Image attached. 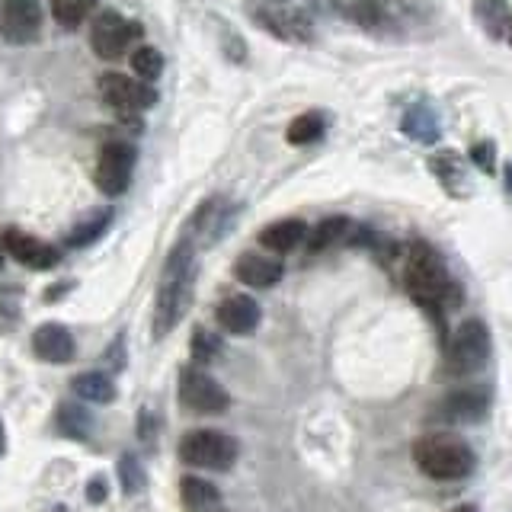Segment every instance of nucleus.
Returning <instances> with one entry per match:
<instances>
[{"label":"nucleus","instance_id":"28","mask_svg":"<svg viewBox=\"0 0 512 512\" xmlns=\"http://www.w3.org/2000/svg\"><path fill=\"white\" fill-rule=\"evenodd\" d=\"M48 4H52V16L58 20V26L64 29H77L96 10V0H48Z\"/></svg>","mask_w":512,"mask_h":512},{"label":"nucleus","instance_id":"34","mask_svg":"<svg viewBox=\"0 0 512 512\" xmlns=\"http://www.w3.org/2000/svg\"><path fill=\"white\" fill-rule=\"evenodd\" d=\"M138 436H141V442H154V436H157V413H151L148 407L141 410V420H138Z\"/></svg>","mask_w":512,"mask_h":512},{"label":"nucleus","instance_id":"2","mask_svg":"<svg viewBox=\"0 0 512 512\" xmlns=\"http://www.w3.org/2000/svg\"><path fill=\"white\" fill-rule=\"evenodd\" d=\"M404 285L416 304H423L429 311H442L445 298H455V285L448 279V269L442 263V256L436 247L416 240L407 253V266H404Z\"/></svg>","mask_w":512,"mask_h":512},{"label":"nucleus","instance_id":"13","mask_svg":"<svg viewBox=\"0 0 512 512\" xmlns=\"http://www.w3.org/2000/svg\"><path fill=\"white\" fill-rule=\"evenodd\" d=\"M231 221H234V205H231L228 199H221V196L205 199V202L199 205V212L192 215L186 237H189L196 247H199V244H215V240H221L224 231L231 228Z\"/></svg>","mask_w":512,"mask_h":512},{"label":"nucleus","instance_id":"16","mask_svg":"<svg viewBox=\"0 0 512 512\" xmlns=\"http://www.w3.org/2000/svg\"><path fill=\"white\" fill-rule=\"evenodd\" d=\"M218 324L228 333L247 336L260 324V304L250 295H228L218 304Z\"/></svg>","mask_w":512,"mask_h":512},{"label":"nucleus","instance_id":"18","mask_svg":"<svg viewBox=\"0 0 512 512\" xmlns=\"http://www.w3.org/2000/svg\"><path fill=\"white\" fill-rule=\"evenodd\" d=\"M234 276L250 288H269L282 279V263L260 253H244L234 266Z\"/></svg>","mask_w":512,"mask_h":512},{"label":"nucleus","instance_id":"33","mask_svg":"<svg viewBox=\"0 0 512 512\" xmlns=\"http://www.w3.org/2000/svg\"><path fill=\"white\" fill-rule=\"evenodd\" d=\"M471 160L484 173H493L496 170V148H493V141H477L474 148H471Z\"/></svg>","mask_w":512,"mask_h":512},{"label":"nucleus","instance_id":"9","mask_svg":"<svg viewBox=\"0 0 512 512\" xmlns=\"http://www.w3.org/2000/svg\"><path fill=\"white\" fill-rule=\"evenodd\" d=\"M180 400L196 413H221L231 407L228 391L199 365H186L180 372Z\"/></svg>","mask_w":512,"mask_h":512},{"label":"nucleus","instance_id":"6","mask_svg":"<svg viewBox=\"0 0 512 512\" xmlns=\"http://www.w3.org/2000/svg\"><path fill=\"white\" fill-rule=\"evenodd\" d=\"M240 448L231 436H224L218 429H196L183 436L180 458L189 468H208V471H228L237 461Z\"/></svg>","mask_w":512,"mask_h":512},{"label":"nucleus","instance_id":"36","mask_svg":"<svg viewBox=\"0 0 512 512\" xmlns=\"http://www.w3.org/2000/svg\"><path fill=\"white\" fill-rule=\"evenodd\" d=\"M106 362H112L109 368H116V372H119V368L125 365V359H122V336L116 340V346H112V349L106 352Z\"/></svg>","mask_w":512,"mask_h":512},{"label":"nucleus","instance_id":"35","mask_svg":"<svg viewBox=\"0 0 512 512\" xmlns=\"http://www.w3.org/2000/svg\"><path fill=\"white\" fill-rule=\"evenodd\" d=\"M106 496H109V484H106V477H103V474L90 477V484H87V500H90V503H103Z\"/></svg>","mask_w":512,"mask_h":512},{"label":"nucleus","instance_id":"14","mask_svg":"<svg viewBox=\"0 0 512 512\" xmlns=\"http://www.w3.org/2000/svg\"><path fill=\"white\" fill-rule=\"evenodd\" d=\"M4 247H7V253L13 256L16 263H23L29 269H55L58 260H61V253L52 244H45V240L32 237V234H26L20 228H7L4 231Z\"/></svg>","mask_w":512,"mask_h":512},{"label":"nucleus","instance_id":"37","mask_svg":"<svg viewBox=\"0 0 512 512\" xmlns=\"http://www.w3.org/2000/svg\"><path fill=\"white\" fill-rule=\"evenodd\" d=\"M7 452V429H4V420H0V455Z\"/></svg>","mask_w":512,"mask_h":512},{"label":"nucleus","instance_id":"39","mask_svg":"<svg viewBox=\"0 0 512 512\" xmlns=\"http://www.w3.org/2000/svg\"><path fill=\"white\" fill-rule=\"evenodd\" d=\"M452 512H477L474 506H458V509H452Z\"/></svg>","mask_w":512,"mask_h":512},{"label":"nucleus","instance_id":"4","mask_svg":"<svg viewBox=\"0 0 512 512\" xmlns=\"http://www.w3.org/2000/svg\"><path fill=\"white\" fill-rule=\"evenodd\" d=\"M490 359V333L484 320H464V324L452 333L445 352V375L448 378H464L474 375L487 365Z\"/></svg>","mask_w":512,"mask_h":512},{"label":"nucleus","instance_id":"23","mask_svg":"<svg viewBox=\"0 0 512 512\" xmlns=\"http://www.w3.org/2000/svg\"><path fill=\"white\" fill-rule=\"evenodd\" d=\"M336 10L362 29H378L384 23L381 0H336Z\"/></svg>","mask_w":512,"mask_h":512},{"label":"nucleus","instance_id":"30","mask_svg":"<svg viewBox=\"0 0 512 512\" xmlns=\"http://www.w3.org/2000/svg\"><path fill=\"white\" fill-rule=\"evenodd\" d=\"M58 429L64 432V436H71V439H87L90 429H93V420H90L87 410H80L74 404H64L58 410Z\"/></svg>","mask_w":512,"mask_h":512},{"label":"nucleus","instance_id":"40","mask_svg":"<svg viewBox=\"0 0 512 512\" xmlns=\"http://www.w3.org/2000/svg\"><path fill=\"white\" fill-rule=\"evenodd\" d=\"M506 39H509V45H512V23H509V32H506Z\"/></svg>","mask_w":512,"mask_h":512},{"label":"nucleus","instance_id":"25","mask_svg":"<svg viewBox=\"0 0 512 512\" xmlns=\"http://www.w3.org/2000/svg\"><path fill=\"white\" fill-rule=\"evenodd\" d=\"M349 234V218H324L317 224V228L311 231V237H308V250L311 253H324V250H330L333 244H340V240Z\"/></svg>","mask_w":512,"mask_h":512},{"label":"nucleus","instance_id":"12","mask_svg":"<svg viewBox=\"0 0 512 512\" xmlns=\"http://www.w3.org/2000/svg\"><path fill=\"white\" fill-rule=\"evenodd\" d=\"M0 36L13 45H29L42 36L39 0H4L0 4Z\"/></svg>","mask_w":512,"mask_h":512},{"label":"nucleus","instance_id":"20","mask_svg":"<svg viewBox=\"0 0 512 512\" xmlns=\"http://www.w3.org/2000/svg\"><path fill=\"white\" fill-rule=\"evenodd\" d=\"M304 237H308V224L298 218H282L260 231V244L272 253H288V250H295Z\"/></svg>","mask_w":512,"mask_h":512},{"label":"nucleus","instance_id":"8","mask_svg":"<svg viewBox=\"0 0 512 512\" xmlns=\"http://www.w3.org/2000/svg\"><path fill=\"white\" fill-rule=\"evenodd\" d=\"M135 173V148L128 141H106L96 157V186L106 196H122Z\"/></svg>","mask_w":512,"mask_h":512},{"label":"nucleus","instance_id":"5","mask_svg":"<svg viewBox=\"0 0 512 512\" xmlns=\"http://www.w3.org/2000/svg\"><path fill=\"white\" fill-rule=\"evenodd\" d=\"M250 16H253L256 26L266 29L269 36H276L279 42H295V45L314 42L311 16L301 7L288 4V0H253Z\"/></svg>","mask_w":512,"mask_h":512},{"label":"nucleus","instance_id":"38","mask_svg":"<svg viewBox=\"0 0 512 512\" xmlns=\"http://www.w3.org/2000/svg\"><path fill=\"white\" fill-rule=\"evenodd\" d=\"M506 189H509V192H512V164H509V167H506Z\"/></svg>","mask_w":512,"mask_h":512},{"label":"nucleus","instance_id":"32","mask_svg":"<svg viewBox=\"0 0 512 512\" xmlns=\"http://www.w3.org/2000/svg\"><path fill=\"white\" fill-rule=\"evenodd\" d=\"M218 352H221V340L215 333H208V330L192 333V359L196 362H212Z\"/></svg>","mask_w":512,"mask_h":512},{"label":"nucleus","instance_id":"29","mask_svg":"<svg viewBox=\"0 0 512 512\" xmlns=\"http://www.w3.org/2000/svg\"><path fill=\"white\" fill-rule=\"evenodd\" d=\"M132 71L144 84H154V80L164 74V55H160L154 45H138L132 52Z\"/></svg>","mask_w":512,"mask_h":512},{"label":"nucleus","instance_id":"21","mask_svg":"<svg viewBox=\"0 0 512 512\" xmlns=\"http://www.w3.org/2000/svg\"><path fill=\"white\" fill-rule=\"evenodd\" d=\"M474 20L480 29H484V36L503 39L512 23L509 0H474Z\"/></svg>","mask_w":512,"mask_h":512},{"label":"nucleus","instance_id":"3","mask_svg":"<svg viewBox=\"0 0 512 512\" xmlns=\"http://www.w3.org/2000/svg\"><path fill=\"white\" fill-rule=\"evenodd\" d=\"M413 461L426 477L432 480H461L474 471V452L471 445L452 436V432H432L413 442Z\"/></svg>","mask_w":512,"mask_h":512},{"label":"nucleus","instance_id":"41","mask_svg":"<svg viewBox=\"0 0 512 512\" xmlns=\"http://www.w3.org/2000/svg\"><path fill=\"white\" fill-rule=\"evenodd\" d=\"M0 266H4V250H0Z\"/></svg>","mask_w":512,"mask_h":512},{"label":"nucleus","instance_id":"24","mask_svg":"<svg viewBox=\"0 0 512 512\" xmlns=\"http://www.w3.org/2000/svg\"><path fill=\"white\" fill-rule=\"evenodd\" d=\"M74 391L77 397L90 400V404H112L116 400V384L103 372H87L74 378Z\"/></svg>","mask_w":512,"mask_h":512},{"label":"nucleus","instance_id":"26","mask_svg":"<svg viewBox=\"0 0 512 512\" xmlns=\"http://www.w3.org/2000/svg\"><path fill=\"white\" fill-rule=\"evenodd\" d=\"M180 490H183V503H186V509H192V512L212 509V506L221 500V496H218V487H215V484H208V480H202V477H183Z\"/></svg>","mask_w":512,"mask_h":512},{"label":"nucleus","instance_id":"17","mask_svg":"<svg viewBox=\"0 0 512 512\" xmlns=\"http://www.w3.org/2000/svg\"><path fill=\"white\" fill-rule=\"evenodd\" d=\"M32 349H36L39 359L52 362V365L71 362L74 359V336L61 324H42L36 333H32Z\"/></svg>","mask_w":512,"mask_h":512},{"label":"nucleus","instance_id":"31","mask_svg":"<svg viewBox=\"0 0 512 512\" xmlns=\"http://www.w3.org/2000/svg\"><path fill=\"white\" fill-rule=\"evenodd\" d=\"M119 480H122V490H125V496H138L141 490H144V468L138 464V458L135 455H122L119 458Z\"/></svg>","mask_w":512,"mask_h":512},{"label":"nucleus","instance_id":"1","mask_svg":"<svg viewBox=\"0 0 512 512\" xmlns=\"http://www.w3.org/2000/svg\"><path fill=\"white\" fill-rule=\"evenodd\" d=\"M196 244L183 237L176 244L164 263V276H160L157 288V304H154V340H164L176 330V324L186 317L192 295H196Z\"/></svg>","mask_w":512,"mask_h":512},{"label":"nucleus","instance_id":"22","mask_svg":"<svg viewBox=\"0 0 512 512\" xmlns=\"http://www.w3.org/2000/svg\"><path fill=\"white\" fill-rule=\"evenodd\" d=\"M112 224V208H96L84 221H77L68 234V247H90L93 240H100Z\"/></svg>","mask_w":512,"mask_h":512},{"label":"nucleus","instance_id":"27","mask_svg":"<svg viewBox=\"0 0 512 512\" xmlns=\"http://www.w3.org/2000/svg\"><path fill=\"white\" fill-rule=\"evenodd\" d=\"M324 128H327V122L320 112H301V116L292 119V125L285 128V138H288V144H314L324 138Z\"/></svg>","mask_w":512,"mask_h":512},{"label":"nucleus","instance_id":"19","mask_svg":"<svg viewBox=\"0 0 512 512\" xmlns=\"http://www.w3.org/2000/svg\"><path fill=\"white\" fill-rule=\"evenodd\" d=\"M400 132H404L410 141H420V144L439 141L442 125H439L436 109H432L429 103H413V106L404 112V119H400Z\"/></svg>","mask_w":512,"mask_h":512},{"label":"nucleus","instance_id":"15","mask_svg":"<svg viewBox=\"0 0 512 512\" xmlns=\"http://www.w3.org/2000/svg\"><path fill=\"white\" fill-rule=\"evenodd\" d=\"M429 170L436 173L439 186L448 192V196L464 199L471 196V180H468V164L458 151H439L429 157Z\"/></svg>","mask_w":512,"mask_h":512},{"label":"nucleus","instance_id":"10","mask_svg":"<svg viewBox=\"0 0 512 512\" xmlns=\"http://www.w3.org/2000/svg\"><path fill=\"white\" fill-rule=\"evenodd\" d=\"M141 36V26L138 23H128L122 13L116 10H106L93 20L90 26V45L93 52L100 58H122L128 52V45Z\"/></svg>","mask_w":512,"mask_h":512},{"label":"nucleus","instance_id":"11","mask_svg":"<svg viewBox=\"0 0 512 512\" xmlns=\"http://www.w3.org/2000/svg\"><path fill=\"white\" fill-rule=\"evenodd\" d=\"M490 410V391L474 384V388L448 391L436 407L429 410V420L436 423H477Z\"/></svg>","mask_w":512,"mask_h":512},{"label":"nucleus","instance_id":"7","mask_svg":"<svg viewBox=\"0 0 512 512\" xmlns=\"http://www.w3.org/2000/svg\"><path fill=\"white\" fill-rule=\"evenodd\" d=\"M96 87H100V96L119 112L122 119H138V112L151 109L157 103V93H154L151 84H144V80H135V77H125V74H116V71L103 74Z\"/></svg>","mask_w":512,"mask_h":512}]
</instances>
